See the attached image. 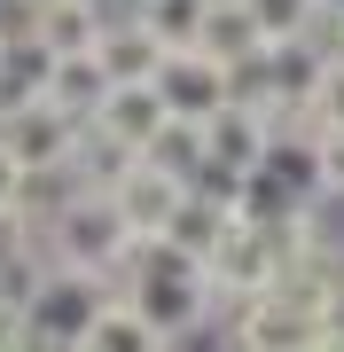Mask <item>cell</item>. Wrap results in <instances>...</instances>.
Wrapping results in <instances>:
<instances>
[{
  "instance_id": "6da1fadb",
  "label": "cell",
  "mask_w": 344,
  "mask_h": 352,
  "mask_svg": "<svg viewBox=\"0 0 344 352\" xmlns=\"http://www.w3.org/2000/svg\"><path fill=\"white\" fill-rule=\"evenodd\" d=\"M39 227H47V251L63 266H87L102 282H126V258H133V219L117 188H71L63 173L39 180Z\"/></svg>"
},
{
  "instance_id": "7a4b0ae2",
  "label": "cell",
  "mask_w": 344,
  "mask_h": 352,
  "mask_svg": "<svg viewBox=\"0 0 344 352\" xmlns=\"http://www.w3.org/2000/svg\"><path fill=\"white\" fill-rule=\"evenodd\" d=\"M110 289H117V282H102V274H87V266H63V258H55L47 282L24 298V352H78L94 305H102Z\"/></svg>"
},
{
  "instance_id": "3957f363",
  "label": "cell",
  "mask_w": 344,
  "mask_h": 352,
  "mask_svg": "<svg viewBox=\"0 0 344 352\" xmlns=\"http://www.w3.org/2000/svg\"><path fill=\"white\" fill-rule=\"evenodd\" d=\"M0 141L16 149V164H24L32 180H55L71 164V149H78V118L55 110L47 94H32V102H8V110H0Z\"/></svg>"
},
{
  "instance_id": "277c9868",
  "label": "cell",
  "mask_w": 344,
  "mask_h": 352,
  "mask_svg": "<svg viewBox=\"0 0 344 352\" xmlns=\"http://www.w3.org/2000/svg\"><path fill=\"white\" fill-rule=\"evenodd\" d=\"M157 94H165V110L172 118H219L235 102V71L219 63V55H204V47H172L165 63H157Z\"/></svg>"
},
{
  "instance_id": "5b68a950",
  "label": "cell",
  "mask_w": 344,
  "mask_h": 352,
  "mask_svg": "<svg viewBox=\"0 0 344 352\" xmlns=\"http://www.w3.org/2000/svg\"><path fill=\"white\" fill-rule=\"evenodd\" d=\"M196 180L180 173V164L165 157H141L126 180H117V204H126V219H133V235H165V219L180 212V196H188Z\"/></svg>"
},
{
  "instance_id": "8992f818",
  "label": "cell",
  "mask_w": 344,
  "mask_h": 352,
  "mask_svg": "<svg viewBox=\"0 0 344 352\" xmlns=\"http://www.w3.org/2000/svg\"><path fill=\"white\" fill-rule=\"evenodd\" d=\"M87 126H102V133H117V141H133V149L149 157V141L172 126V110H165V94H157V78H117Z\"/></svg>"
},
{
  "instance_id": "52a82bcc",
  "label": "cell",
  "mask_w": 344,
  "mask_h": 352,
  "mask_svg": "<svg viewBox=\"0 0 344 352\" xmlns=\"http://www.w3.org/2000/svg\"><path fill=\"white\" fill-rule=\"evenodd\" d=\"M78 352H165V337H157V321L141 314L126 289H110V298L94 305V321H87V337H78Z\"/></svg>"
},
{
  "instance_id": "ba28073f",
  "label": "cell",
  "mask_w": 344,
  "mask_h": 352,
  "mask_svg": "<svg viewBox=\"0 0 344 352\" xmlns=\"http://www.w3.org/2000/svg\"><path fill=\"white\" fill-rule=\"evenodd\" d=\"M321 196H306V188H290V180L274 173L266 157L242 173V188H235V219H251V227H282V219H297V212H313Z\"/></svg>"
},
{
  "instance_id": "9c48e42d",
  "label": "cell",
  "mask_w": 344,
  "mask_h": 352,
  "mask_svg": "<svg viewBox=\"0 0 344 352\" xmlns=\"http://www.w3.org/2000/svg\"><path fill=\"white\" fill-rule=\"evenodd\" d=\"M94 55H102L110 78H157V63H165L172 47H165L149 24H141V8H133V16H110V32L94 39Z\"/></svg>"
},
{
  "instance_id": "30bf717a",
  "label": "cell",
  "mask_w": 344,
  "mask_h": 352,
  "mask_svg": "<svg viewBox=\"0 0 344 352\" xmlns=\"http://www.w3.org/2000/svg\"><path fill=\"white\" fill-rule=\"evenodd\" d=\"M110 16H117L110 0H39V32L32 39H47L55 55H87L110 32Z\"/></svg>"
},
{
  "instance_id": "8fae6325",
  "label": "cell",
  "mask_w": 344,
  "mask_h": 352,
  "mask_svg": "<svg viewBox=\"0 0 344 352\" xmlns=\"http://www.w3.org/2000/svg\"><path fill=\"white\" fill-rule=\"evenodd\" d=\"M196 47L204 55H219V63H251L258 47H266V39H258V16H251V0H211L204 8V24H196Z\"/></svg>"
},
{
  "instance_id": "7c38bea8",
  "label": "cell",
  "mask_w": 344,
  "mask_h": 352,
  "mask_svg": "<svg viewBox=\"0 0 344 352\" xmlns=\"http://www.w3.org/2000/svg\"><path fill=\"white\" fill-rule=\"evenodd\" d=\"M204 157L258 164V157H266V110H258V102H227L219 118H204Z\"/></svg>"
},
{
  "instance_id": "4fadbf2b",
  "label": "cell",
  "mask_w": 344,
  "mask_h": 352,
  "mask_svg": "<svg viewBox=\"0 0 344 352\" xmlns=\"http://www.w3.org/2000/svg\"><path fill=\"white\" fill-rule=\"evenodd\" d=\"M110 87H117V78L102 71V55H94V47H87V55H55V78H47V102H55V110H71L78 126H87V118L102 110V94H110Z\"/></svg>"
},
{
  "instance_id": "5bb4252c",
  "label": "cell",
  "mask_w": 344,
  "mask_h": 352,
  "mask_svg": "<svg viewBox=\"0 0 344 352\" xmlns=\"http://www.w3.org/2000/svg\"><path fill=\"white\" fill-rule=\"evenodd\" d=\"M227 227H235V212H227V204H211V196H196V188H188V196H180V212L165 219V243H180L188 258H211Z\"/></svg>"
},
{
  "instance_id": "9a60e30c",
  "label": "cell",
  "mask_w": 344,
  "mask_h": 352,
  "mask_svg": "<svg viewBox=\"0 0 344 352\" xmlns=\"http://www.w3.org/2000/svg\"><path fill=\"white\" fill-rule=\"evenodd\" d=\"M321 8H329V0H251V16H258V39H266V47H282V39H306Z\"/></svg>"
},
{
  "instance_id": "2e32d148",
  "label": "cell",
  "mask_w": 344,
  "mask_h": 352,
  "mask_svg": "<svg viewBox=\"0 0 344 352\" xmlns=\"http://www.w3.org/2000/svg\"><path fill=\"white\" fill-rule=\"evenodd\" d=\"M211 0H141V24H149L165 47H196V24H204Z\"/></svg>"
},
{
  "instance_id": "e0dca14e",
  "label": "cell",
  "mask_w": 344,
  "mask_h": 352,
  "mask_svg": "<svg viewBox=\"0 0 344 352\" xmlns=\"http://www.w3.org/2000/svg\"><path fill=\"white\" fill-rule=\"evenodd\" d=\"M313 157H321V196L344 204V126H321L313 133Z\"/></svg>"
},
{
  "instance_id": "ac0fdd59",
  "label": "cell",
  "mask_w": 344,
  "mask_h": 352,
  "mask_svg": "<svg viewBox=\"0 0 344 352\" xmlns=\"http://www.w3.org/2000/svg\"><path fill=\"white\" fill-rule=\"evenodd\" d=\"M32 204H39V180L16 164V149H8V141H0V212H32Z\"/></svg>"
},
{
  "instance_id": "d6986e66",
  "label": "cell",
  "mask_w": 344,
  "mask_h": 352,
  "mask_svg": "<svg viewBox=\"0 0 344 352\" xmlns=\"http://www.w3.org/2000/svg\"><path fill=\"white\" fill-rule=\"evenodd\" d=\"M313 118L321 126H344V55H329L321 78H313Z\"/></svg>"
},
{
  "instance_id": "ffe728a7",
  "label": "cell",
  "mask_w": 344,
  "mask_h": 352,
  "mask_svg": "<svg viewBox=\"0 0 344 352\" xmlns=\"http://www.w3.org/2000/svg\"><path fill=\"white\" fill-rule=\"evenodd\" d=\"M0 352H24V305L0 289Z\"/></svg>"
},
{
  "instance_id": "44dd1931",
  "label": "cell",
  "mask_w": 344,
  "mask_h": 352,
  "mask_svg": "<svg viewBox=\"0 0 344 352\" xmlns=\"http://www.w3.org/2000/svg\"><path fill=\"white\" fill-rule=\"evenodd\" d=\"M110 8H117V16H133V8H141V0H110Z\"/></svg>"
},
{
  "instance_id": "7402d4cb",
  "label": "cell",
  "mask_w": 344,
  "mask_h": 352,
  "mask_svg": "<svg viewBox=\"0 0 344 352\" xmlns=\"http://www.w3.org/2000/svg\"><path fill=\"white\" fill-rule=\"evenodd\" d=\"M329 8H344V0H329Z\"/></svg>"
}]
</instances>
